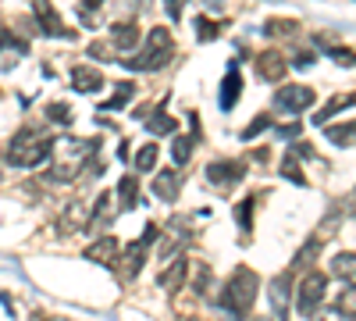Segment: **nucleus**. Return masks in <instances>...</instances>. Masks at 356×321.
<instances>
[{
	"label": "nucleus",
	"mask_w": 356,
	"mask_h": 321,
	"mask_svg": "<svg viewBox=\"0 0 356 321\" xmlns=\"http://www.w3.org/2000/svg\"><path fill=\"white\" fill-rule=\"evenodd\" d=\"M257 72H260V79H264V82H278V79L285 75V61H282V54H275V50L260 54V57H257Z\"/></svg>",
	"instance_id": "4468645a"
},
{
	"label": "nucleus",
	"mask_w": 356,
	"mask_h": 321,
	"mask_svg": "<svg viewBox=\"0 0 356 321\" xmlns=\"http://www.w3.org/2000/svg\"><path fill=\"white\" fill-rule=\"evenodd\" d=\"M235 221L243 225V232H250V228H253V200H243L239 208H235Z\"/></svg>",
	"instance_id": "c85d7f7f"
},
{
	"label": "nucleus",
	"mask_w": 356,
	"mask_h": 321,
	"mask_svg": "<svg viewBox=\"0 0 356 321\" xmlns=\"http://www.w3.org/2000/svg\"><path fill=\"white\" fill-rule=\"evenodd\" d=\"M264 33L267 36H292V33H300V22H296V18H267Z\"/></svg>",
	"instance_id": "aec40b11"
},
{
	"label": "nucleus",
	"mask_w": 356,
	"mask_h": 321,
	"mask_svg": "<svg viewBox=\"0 0 356 321\" xmlns=\"http://www.w3.org/2000/svg\"><path fill=\"white\" fill-rule=\"evenodd\" d=\"M114 90H118V93H114V97L104 104V111H118V107H125V104L136 97V86H132V82H118Z\"/></svg>",
	"instance_id": "5701e85b"
},
{
	"label": "nucleus",
	"mask_w": 356,
	"mask_h": 321,
	"mask_svg": "<svg viewBox=\"0 0 356 321\" xmlns=\"http://www.w3.org/2000/svg\"><path fill=\"white\" fill-rule=\"evenodd\" d=\"M282 175H285L289 182H300V186H307V179H303V168L296 164V154H289V157L282 161Z\"/></svg>",
	"instance_id": "a878e982"
},
{
	"label": "nucleus",
	"mask_w": 356,
	"mask_h": 321,
	"mask_svg": "<svg viewBox=\"0 0 356 321\" xmlns=\"http://www.w3.org/2000/svg\"><path fill=\"white\" fill-rule=\"evenodd\" d=\"M72 86L79 93H97V90H104V72L89 68V65H79V68H72Z\"/></svg>",
	"instance_id": "9b49d317"
},
{
	"label": "nucleus",
	"mask_w": 356,
	"mask_h": 321,
	"mask_svg": "<svg viewBox=\"0 0 356 321\" xmlns=\"http://www.w3.org/2000/svg\"><path fill=\"white\" fill-rule=\"evenodd\" d=\"M47 118H54L57 125H68V122H72V107L61 104V100H57V104H47Z\"/></svg>",
	"instance_id": "bb28decb"
},
{
	"label": "nucleus",
	"mask_w": 356,
	"mask_h": 321,
	"mask_svg": "<svg viewBox=\"0 0 356 321\" xmlns=\"http://www.w3.org/2000/svg\"><path fill=\"white\" fill-rule=\"evenodd\" d=\"M324 136H328V143H335V147H349V143H356V118L346 122V125H324Z\"/></svg>",
	"instance_id": "f3484780"
},
{
	"label": "nucleus",
	"mask_w": 356,
	"mask_h": 321,
	"mask_svg": "<svg viewBox=\"0 0 356 321\" xmlns=\"http://www.w3.org/2000/svg\"><path fill=\"white\" fill-rule=\"evenodd\" d=\"M324 285H328V279L324 275H307L303 282H300V289H296V311H300L303 318L307 314H314L317 311V304L324 300Z\"/></svg>",
	"instance_id": "20e7f679"
},
{
	"label": "nucleus",
	"mask_w": 356,
	"mask_h": 321,
	"mask_svg": "<svg viewBox=\"0 0 356 321\" xmlns=\"http://www.w3.org/2000/svg\"><path fill=\"white\" fill-rule=\"evenodd\" d=\"M207 275H211V268H207V265H196V282H193L196 293H207Z\"/></svg>",
	"instance_id": "72a5a7b5"
},
{
	"label": "nucleus",
	"mask_w": 356,
	"mask_h": 321,
	"mask_svg": "<svg viewBox=\"0 0 356 321\" xmlns=\"http://www.w3.org/2000/svg\"><path fill=\"white\" fill-rule=\"evenodd\" d=\"M267 125H271V118H267V114H257V122H250V125L243 129V139H253V136H260Z\"/></svg>",
	"instance_id": "2f4dec72"
},
{
	"label": "nucleus",
	"mask_w": 356,
	"mask_h": 321,
	"mask_svg": "<svg viewBox=\"0 0 356 321\" xmlns=\"http://www.w3.org/2000/svg\"><path fill=\"white\" fill-rule=\"evenodd\" d=\"M0 47H4V33H0Z\"/></svg>",
	"instance_id": "58836bf2"
},
{
	"label": "nucleus",
	"mask_w": 356,
	"mask_h": 321,
	"mask_svg": "<svg viewBox=\"0 0 356 321\" xmlns=\"http://www.w3.org/2000/svg\"><path fill=\"white\" fill-rule=\"evenodd\" d=\"M86 257L97 260V265H104V268H114L118 265V240L114 236H104L100 243H93V246L86 250Z\"/></svg>",
	"instance_id": "f8f14e48"
},
{
	"label": "nucleus",
	"mask_w": 356,
	"mask_h": 321,
	"mask_svg": "<svg viewBox=\"0 0 356 321\" xmlns=\"http://www.w3.org/2000/svg\"><path fill=\"white\" fill-rule=\"evenodd\" d=\"M118 200H122V203H118V208H136V203H139V182H136V175H125V179L122 182H118Z\"/></svg>",
	"instance_id": "a211bd4d"
},
{
	"label": "nucleus",
	"mask_w": 356,
	"mask_h": 321,
	"mask_svg": "<svg viewBox=\"0 0 356 321\" xmlns=\"http://www.w3.org/2000/svg\"><path fill=\"white\" fill-rule=\"evenodd\" d=\"M157 240H161V228H157V225H146V228H143V240L129 246V257H125V265H129V279H136V275H139L143 260H146V250H150V243H157Z\"/></svg>",
	"instance_id": "0eeeda50"
},
{
	"label": "nucleus",
	"mask_w": 356,
	"mask_h": 321,
	"mask_svg": "<svg viewBox=\"0 0 356 321\" xmlns=\"http://www.w3.org/2000/svg\"><path fill=\"white\" fill-rule=\"evenodd\" d=\"M33 11H36V22H40V29H43L47 36H57V40H68V36H72V40H75V33H68V25L61 22V15L54 11L50 0H36Z\"/></svg>",
	"instance_id": "423d86ee"
},
{
	"label": "nucleus",
	"mask_w": 356,
	"mask_h": 321,
	"mask_svg": "<svg viewBox=\"0 0 356 321\" xmlns=\"http://www.w3.org/2000/svg\"><path fill=\"white\" fill-rule=\"evenodd\" d=\"M275 107H282L289 114H300V111L314 107V90L310 86H282L275 93Z\"/></svg>",
	"instance_id": "39448f33"
},
{
	"label": "nucleus",
	"mask_w": 356,
	"mask_h": 321,
	"mask_svg": "<svg viewBox=\"0 0 356 321\" xmlns=\"http://www.w3.org/2000/svg\"><path fill=\"white\" fill-rule=\"evenodd\" d=\"M171 54H175V43H171V33L168 29H150L146 33V43L143 47H136L132 54H122L125 57V68L129 72H157V68H164L168 61H171Z\"/></svg>",
	"instance_id": "f257e3e1"
},
{
	"label": "nucleus",
	"mask_w": 356,
	"mask_h": 321,
	"mask_svg": "<svg viewBox=\"0 0 356 321\" xmlns=\"http://www.w3.org/2000/svg\"><path fill=\"white\" fill-rule=\"evenodd\" d=\"M136 168H139V171H154V168H157V143H150V147H143V150L136 154Z\"/></svg>",
	"instance_id": "393cba45"
},
{
	"label": "nucleus",
	"mask_w": 356,
	"mask_h": 321,
	"mask_svg": "<svg viewBox=\"0 0 356 321\" xmlns=\"http://www.w3.org/2000/svg\"><path fill=\"white\" fill-rule=\"evenodd\" d=\"M178 186H182V179H178L175 168H164L154 175V196L164 200V203H175L178 200Z\"/></svg>",
	"instance_id": "9d476101"
},
{
	"label": "nucleus",
	"mask_w": 356,
	"mask_h": 321,
	"mask_svg": "<svg viewBox=\"0 0 356 321\" xmlns=\"http://www.w3.org/2000/svg\"><path fill=\"white\" fill-rule=\"evenodd\" d=\"M332 57H339V65H356V54L342 50V47H332Z\"/></svg>",
	"instance_id": "f704fd0d"
},
{
	"label": "nucleus",
	"mask_w": 356,
	"mask_h": 321,
	"mask_svg": "<svg viewBox=\"0 0 356 321\" xmlns=\"http://www.w3.org/2000/svg\"><path fill=\"white\" fill-rule=\"evenodd\" d=\"M164 4H168V15L171 18H182V0H164Z\"/></svg>",
	"instance_id": "e433bc0d"
},
{
	"label": "nucleus",
	"mask_w": 356,
	"mask_h": 321,
	"mask_svg": "<svg viewBox=\"0 0 356 321\" xmlns=\"http://www.w3.org/2000/svg\"><path fill=\"white\" fill-rule=\"evenodd\" d=\"M292 65H296V68H310V65H314V54H310V50L296 54V61H292Z\"/></svg>",
	"instance_id": "c9c22d12"
},
{
	"label": "nucleus",
	"mask_w": 356,
	"mask_h": 321,
	"mask_svg": "<svg viewBox=\"0 0 356 321\" xmlns=\"http://www.w3.org/2000/svg\"><path fill=\"white\" fill-rule=\"evenodd\" d=\"M332 275L356 285V253H335L332 257Z\"/></svg>",
	"instance_id": "2eb2a0df"
},
{
	"label": "nucleus",
	"mask_w": 356,
	"mask_h": 321,
	"mask_svg": "<svg viewBox=\"0 0 356 321\" xmlns=\"http://www.w3.org/2000/svg\"><path fill=\"white\" fill-rule=\"evenodd\" d=\"M335 311H339V314H349V318H356V289H346V293L335 300Z\"/></svg>",
	"instance_id": "c756f323"
},
{
	"label": "nucleus",
	"mask_w": 356,
	"mask_h": 321,
	"mask_svg": "<svg viewBox=\"0 0 356 321\" xmlns=\"http://www.w3.org/2000/svg\"><path fill=\"white\" fill-rule=\"evenodd\" d=\"M349 104H356V93H349V97H335L332 104H324L321 111H317V125H328V118H335V114L342 111V107H349Z\"/></svg>",
	"instance_id": "4be33fe9"
},
{
	"label": "nucleus",
	"mask_w": 356,
	"mask_h": 321,
	"mask_svg": "<svg viewBox=\"0 0 356 321\" xmlns=\"http://www.w3.org/2000/svg\"><path fill=\"white\" fill-rule=\"evenodd\" d=\"M289 285H292V275L289 272L278 275L275 285H271V307H275V314H285L289 311Z\"/></svg>",
	"instance_id": "dca6fc26"
},
{
	"label": "nucleus",
	"mask_w": 356,
	"mask_h": 321,
	"mask_svg": "<svg viewBox=\"0 0 356 321\" xmlns=\"http://www.w3.org/2000/svg\"><path fill=\"white\" fill-rule=\"evenodd\" d=\"M239 93H243V75L232 68V72L221 79V93H218L221 111H232V107H235V100H239Z\"/></svg>",
	"instance_id": "ddd939ff"
},
{
	"label": "nucleus",
	"mask_w": 356,
	"mask_h": 321,
	"mask_svg": "<svg viewBox=\"0 0 356 321\" xmlns=\"http://www.w3.org/2000/svg\"><path fill=\"white\" fill-rule=\"evenodd\" d=\"M257 275L250 272V268H235L232 272V279H228V285L221 289V297H218V304L228 311V314H246L250 307H253V300H257Z\"/></svg>",
	"instance_id": "7ed1b4c3"
},
{
	"label": "nucleus",
	"mask_w": 356,
	"mask_h": 321,
	"mask_svg": "<svg viewBox=\"0 0 356 321\" xmlns=\"http://www.w3.org/2000/svg\"><path fill=\"white\" fill-rule=\"evenodd\" d=\"M193 25H196V36H200V43H211V40H218V36H221L218 22H211V18H196Z\"/></svg>",
	"instance_id": "b1692460"
},
{
	"label": "nucleus",
	"mask_w": 356,
	"mask_h": 321,
	"mask_svg": "<svg viewBox=\"0 0 356 321\" xmlns=\"http://www.w3.org/2000/svg\"><path fill=\"white\" fill-rule=\"evenodd\" d=\"M100 4H104V0H82V11H86V15H89V11H97V8H100Z\"/></svg>",
	"instance_id": "4c0bfd02"
},
{
	"label": "nucleus",
	"mask_w": 356,
	"mask_h": 321,
	"mask_svg": "<svg viewBox=\"0 0 356 321\" xmlns=\"http://www.w3.org/2000/svg\"><path fill=\"white\" fill-rule=\"evenodd\" d=\"M171 154H175V161H178V164H186V161L193 157V139L178 136V139H175V150H171Z\"/></svg>",
	"instance_id": "7c9ffc66"
},
{
	"label": "nucleus",
	"mask_w": 356,
	"mask_h": 321,
	"mask_svg": "<svg viewBox=\"0 0 356 321\" xmlns=\"http://www.w3.org/2000/svg\"><path fill=\"white\" fill-rule=\"evenodd\" d=\"M50 154H54V143L47 136H40L36 129H22L11 139V147H8V164H15V168H40Z\"/></svg>",
	"instance_id": "f03ea898"
},
{
	"label": "nucleus",
	"mask_w": 356,
	"mask_h": 321,
	"mask_svg": "<svg viewBox=\"0 0 356 321\" xmlns=\"http://www.w3.org/2000/svg\"><path fill=\"white\" fill-rule=\"evenodd\" d=\"M243 175H246V168L239 161H214V164H207V179H211L214 186H221V189L235 186Z\"/></svg>",
	"instance_id": "6e6552de"
},
{
	"label": "nucleus",
	"mask_w": 356,
	"mask_h": 321,
	"mask_svg": "<svg viewBox=\"0 0 356 321\" xmlns=\"http://www.w3.org/2000/svg\"><path fill=\"white\" fill-rule=\"evenodd\" d=\"M186 268H189V260H186V257H175V265H171V268L161 275V285L175 293V289L182 285V279H186Z\"/></svg>",
	"instance_id": "6ab92c4d"
},
{
	"label": "nucleus",
	"mask_w": 356,
	"mask_h": 321,
	"mask_svg": "<svg viewBox=\"0 0 356 321\" xmlns=\"http://www.w3.org/2000/svg\"><path fill=\"white\" fill-rule=\"evenodd\" d=\"M111 43H114L118 54H132L139 47V25L136 22H118L111 29Z\"/></svg>",
	"instance_id": "1a4fd4ad"
},
{
	"label": "nucleus",
	"mask_w": 356,
	"mask_h": 321,
	"mask_svg": "<svg viewBox=\"0 0 356 321\" xmlns=\"http://www.w3.org/2000/svg\"><path fill=\"white\" fill-rule=\"evenodd\" d=\"M317 250H321V243H317V240H310L300 253H296V265H310V260L317 257Z\"/></svg>",
	"instance_id": "473e14b6"
},
{
	"label": "nucleus",
	"mask_w": 356,
	"mask_h": 321,
	"mask_svg": "<svg viewBox=\"0 0 356 321\" xmlns=\"http://www.w3.org/2000/svg\"><path fill=\"white\" fill-rule=\"evenodd\" d=\"M111 200H114L111 193H100V200H97V208H93V218H97V221H104V225H107V221L114 218V208H111Z\"/></svg>",
	"instance_id": "cd10ccee"
},
{
	"label": "nucleus",
	"mask_w": 356,
	"mask_h": 321,
	"mask_svg": "<svg viewBox=\"0 0 356 321\" xmlns=\"http://www.w3.org/2000/svg\"><path fill=\"white\" fill-rule=\"evenodd\" d=\"M146 129H150L154 136H171V132L178 129V122L171 118V114L164 111V104H161V111L154 114V118H150V122H146Z\"/></svg>",
	"instance_id": "412c9836"
}]
</instances>
